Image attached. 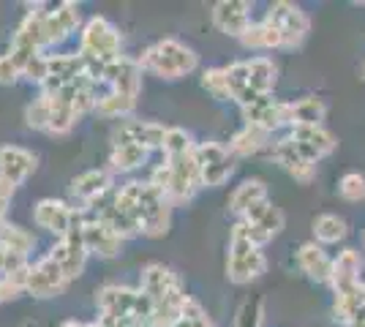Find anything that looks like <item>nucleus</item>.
I'll return each instance as SVG.
<instances>
[{
    "label": "nucleus",
    "mask_w": 365,
    "mask_h": 327,
    "mask_svg": "<svg viewBox=\"0 0 365 327\" xmlns=\"http://www.w3.org/2000/svg\"><path fill=\"white\" fill-rule=\"evenodd\" d=\"M139 66H142V71H153L161 79H178L191 74L199 66V58L194 49L185 47L178 38H161L142 52Z\"/></svg>",
    "instance_id": "1"
},
{
    "label": "nucleus",
    "mask_w": 365,
    "mask_h": 327,
    "mask_svg": "<svg viewBox=\"0 0 365 327\" xmlns=\"http://www.w3.org/2000/svg\"><path fill=\"white\" fill-rule=\"evenodd\" d=\"M96 303L101 316H109V319H137V322L153 319V300L142 289L107 284L96 292Z\"/></svg>",
    "instance_id": "2"
},
{
    "label": "nucleus",
    "mask_w": 365,
    "mask_h": 327,
    "mask_svg": "<svg viewBox=\"0 0 365 327\" xmlns=\"http://www.w3.org/2000/svg\"><path fill=\"white\" fill-rule=\"evenodd\" d=\"M123 38L118 28L104 19V16H91L82 28L79 36V55L85 61H98V63H112L123 58Z\"/></svg>",
    "instance_id": "3"
},
{
    "label": "nucleus",
    "mask_w": 365,
    "mask_h": 327,
    "mask_svg": "<svg viewBox=\"0 0 365 327\" xmlns=\"http://www.w3.org/2000/svg\"><path fill=\"white\" fill-rule=\"evenodd\" d=\"M139 289L153 300V308H178L180 311L185 292H182L180 276L167 265L153 262L142 270V281Z\"/></svg>",
    "instance_id": "4"
},
{
    "label": "nucleus",
    "mask_w": 365,
    "mask_h": 327,
    "mask_svg": "<svg viewBox=\"0 0 365 327\" xmlns=\"http://www.w3.org/2000/svg\"><path fill=\"white\" fill-rule=\"evenodd\" d=\"M139 221H142V234H148V237L167 234L169 224H172V199H169L164 191L150 186V183H142Z\"/></svg>",
    "instance_id": "5"
},
{
    "label": "nucleus",
    "mask_w": 365,
    "mask_h": 327,
    "mask_svg": "<svg viewBox=\"0 0 365 327\" xmlns=\"http://www.w3.org/2000/svg\"><path fill=\"white\" fill-rule=\"evenodd\" d=\"M33 221L46 232L58 234V240H61L74 229L76 224L85 221V210L82 207L76 210V207L61 202V199H41L33 207Z\"/></svg>",
    "instance_id": "6"
},
{
    "label": "nucleus",
    "mask_w": 365,
    "mask_h": 327,
    "mask_svg": "<svg viewBox=\"0 0 365 327\" xmlns=\"http://www.w3.org/2000/svg\"><path fill=\"white\" fill-rule=\"evenodd\" d=\"M194 158L199 164V175H202V186L207 188H218L224 186L232 172H235V164L229 158L227 147L218 145V142H202L194 147Z\"/></svg>",
    "instance_id": "7"
},
{
    "label": "nucleus",
    "mask_w": 365,
    "mask_h": 327,
    "mask_svg": "<svg viewBox=\"0 0 365 327\" xmlns=\"http://www.w3.org/2000/svg\"><path fill=\"white\" fill-rule=\"evenodd\" d=\"M85 224V221H82ZM82 224H76L71 232L61 237L52 251L46 254L49 259H55V265L63 270V276L68 281H74L82 276L85 262H88V246H85V237H82Z\"/></svg>",
    "instance_id": "8"
},
{
    "label": "nucleus",
    "mask_w": 365,
    "mask_h": 327,
    "mask_svg": "<svg viewBox=\"0 0 365 327\" xmlns=\"http://www.w3.org/2000/svg\"><path fill=\"white\" fill-rule=\"evenodd\" d=\"M264 19L273 22L275 28L281 31V38H284V47L287 49L300 47L305 41V36H308V28H311L305 11L297 9L294 3H273Z\"/></svg>",
    "instance_id": "9"
},
{
    "label": "nucleus",
    "mask_w": 365,
    "mask_h": 327,
    "mask_svg": "<svg viewBox=\"0 0 365 327\" xmlns=\"http://www.w3.org/2000/svg\"><path fill=\"white\" fill-rule=\"evenodd\" d=\"M169 170H172V183H169V199L172 204H182L194 199L197 188L202 186V175H199V164L194 158V150L188 156L167 158Z\"/></svg>",
    "instance_id": "10"
},
{
    "label": "nucleus",
    "mask_w": 365,
    "mask_h": 327,
    "mask_svg": "<svg viewBox=\"0 0 365 327\" xmlns=\"http://www.w3.org/2000/svg\"><path fill=\"white\" fill-rule=\"evenodd\" d=\"M68 286V279L63 276V270L55 265V259H38L33 267H28V279H25V292L33 297H58Z\"/></svg>",
    "instance_id": "11"
},
{
    "label": "nucleus",
    "mask_w": 365,
    "mask_h": 327,
    "mask_svg": "<svg viewBox=\"0 0 365 327\" xmlns=\"http://www.w3.org/2000/svg\"><path fill=\"white\" fill-rule=\"evenodd\" d=\"M164 137H167V128L161 123H150V120H120V125L112 134V142L115 145H139L145 150H153V147H164Z\"/></svg>",
    "instance_id": "12"
},
{
    "label": "nucleus",
    "mask_w": 365,
    "mask_h": 327,
    "mask_svg": "<svg viewBox=\"0 0 365 327\" xmlns=\"http://www.w3.org/2000/svg\"><path fill=\"white\" fill-rule=\"evenodd\" d=\"M68 191H71V197H74L76 202L85 204L82 210H91L93 204L101 202L109 191H112V175L107 170L82 172V175H76L74 180H71Z\"/></svg>",
    "instance_id": "13"
},
{
    "label": "nucleus",
    "mask_w": 365,
    "mask_h": 327,
    "mask_svg": "<svg viewBox=\"0 0 365 327\" xmlns=\"http://www.w3.org/2000/svg\"><path fill=\"white\" fill-rule=\"evenodd\" d=\"M82 237H85V246H88V254H96L101 259H112L120 254V237L109 229L104 221L88 213L85 210V224H82Z\"/></svg>",
    "instance_id": "14"
},
{
    "label": "nucleus",
    "mask_w": 365,
    "mask_h": 327,
    "mask_svg": "<svg viewBox=\"0 0 365 327\" xmlns=\"http://www.w3.org/2000/svg\"><path fill=\"white\" fill-rule=\"evenodd\" d=\"M79 22H82V14L74 3H61L52 11H44V47L61 44L63 38H68L79 28Z\"/></svg>",
    "instance_id": "15"
},
{
    "label": "nucleus",
    "mask_w": 365,
    "mask_h": 327,
    "mask_svg": "<svg viewBox=\"0 0 365 327\" xmlns=\"http://www.w3.org/2000/svg\"><path fill=\"white\" fill-rule=\"evenodd\" d=\"M213 25L221 33L240 38L251 28V3H245V0H221V3H215Z\"/></svg>",
    "instance_id": "16"
},
{
    "label": "nucleus",
    "mask_w": 365,
    "mask_h": 327,
    "mask_svg": "<svg viewBox=\"0 0 365 327\" xmlns=\"http://www.w3.org/2000/svg\"><path fill=\"white\" fill-rule=\"evenodd\" d=\"M104 82L112 85V90L120 95H128V98H137L139 88H142V66L134 58H118V61L107 63V74H104Z\"/></svg>",
    "instance_id": "17"
},
{
    "label": "nucleus",
    "mask_w": 365,
    "mask_h": 327,
    "mask_svg": "<svg viewBox=\"0 0 365 327\" xmlns=\"http://www.w3.org/2000/svg\"><path fill=\"white\" fill-rule=\"evenodd\" d=\"M38 167V158L31 150L19 147V145H3L0 147V175L9 177L14 186H22Z\"/></svg>",
    "instance_id": "18"
},
{
    "label": "nucleus",
    "mask_w": 365,
    "mask_h": 327,
    "mask_svg": "<svg viewBox=\"0 0 365 327\" xmlns=\"http://www.w3.org/2000/svg\"><path fill=\"white\" fill-rule=\"evenodd\" d=\"M240 109H243L245 125H259L264 131H275L278 125H287V104L275 101L273 95H262L254 104Z\"/></svg>",
    "instance_id": "19"
},
{
    "label": "nucleus",
    "mask_w": 365,
    "mask_h": 327,
    "mask_svg": "<svg viewBox=\"0 0 365 327\" xmlns=\"http://www.w3.org/2000/svg\"><path fill=\"white\" fill-rule=\"evenodd\" d=\"M360 270H363V256L357 249H344L338 256L333 259V276H330V284H333L335 295L338 292H346L351 286L360 284Z\"/></svg>",
    "instance_id": "20"
},
{
    "label": "nucleus",
    "mask_w": 365,
    "mask_h": 327,
    "mask_svg": "<svg viewBox=\"0 0 365 327\" xmlns=\"http://www.w3.org/2000/svg\"><path fill=\"white\" fill-rule=\"evenodd\" d=\"M297 265L311 281H319V284H327L330 276H333V259L324 254L322 246L317 243H303L300 251H297Z\"/></svg>",
    "instance_id": "21"
},
{
    "label": "nucleus",
    "mask_w": 365,
    "mask_h": 327,
    "mask_svg": "<svg viewBox=\"0 0 365 327\" xmlns=\"http://www.w3.org/2000/svg\"><path fill=\"white\" fill-rule=\"evenodd\" d=\"M273 156L275 161L284 167V170L289 172L292 177L297 180V183H311L314 180V175H317V164H308L305 158L297 156V150H294V145H292V140L287 137V140L275 142L273 147Z\"/></svg>",
    "instance_id": "22"
},
{
    "label": "nucleus",
    "mask_w": 365,
    "mask_h": 327,
    "mask_svg": "<svg viewBox=\"0 0 365 327\" xmlns=\"http://www.w3.org/2000/svg\"><path fill=\"white\" fill-rule=\"evenodd\" d=\"M267 270V259L262 251H251L245 256H229L227 259V279L232 284H248V281L259 279Z\"/></svg>",
    "instance_id": "23"
},
{
    "label": "nucleus",
    "mask_w": 365,
    "mask_h": 327,
    "mask_svg": "<svg viewBox=\"0 0 365 327\" xmlns=\"http://www.w3.org/2000/svg\"><path fill=\"white\" fill-rule=\"evenodd\" d=\"M324 115H327L324 101L314 98V95L300 98L294 104H287V125H292V128L294 125H322Z\"/></svg>",
    "instance_id": "24"
},
{
    "label": "nucleus",
    "mask_w": 365,
    "mask_h": 327,
    "mask_svg": "<svg viewBox=\"0 0 365 327\" xmlns=\"http://www.w3.org/2000/svg\"><path fill=\"white\" fill-rule=\"evenodd\" d=\"M240 44L245 49H275V47H284V38H281V31L275 28L273 22L262 19V22L251 25L240 36Z\"/></svg>",
    "instance_id": "25"
},
{
    "label": "nucleus",
    "mask_w": 365,
    "mask_h": 327,
    "mask_svg": "<svg viewBox=\"0 0 365 327\" xmlns=\"http://www.w3.org/2000/svg\"><path fill=\"white\" fill-rule=\"evenodd\" d=\"M264 199H267V186L254 177V180H245V183H240V186L235 188V194L229 197V210L245 216L254 204L264 202Z\"/></svg>",
    "instance_id": "26"
},
{
    "label": "nucleus",
    "mask_w": 365,
    "mask_h": 327,
    "mask_svg": "<svg viewBox=\"0 0 365 327\" xmlns=\"http://www.w3.org/2000/svg\"><path fill=\"white\" fill-rule=\"evenodd\" d=\"M289 137L297 142L311 145L314 150H319L322 156H327V153H333L335 150V137L327 131V128H322V125H294Z\"/></svg>",
    "instance_id": "27"
},
{
    "label": "nucleus",
    "mask_w": 365,
    "mask_h": 327,
    "mask_svg": "<svg viewBox=\"0 0 365 327\" xmlns=\"http://www.w3.org/2000/svg\"><path fill=\"white\" fill-rule=\"evenodd\" d=\"M148 153L145 147L139 145H112V153H109V164L115 172H131L139 170L145 161H148Z\"/></svg>",
    "instance_id": "28"
},
{
    "label": "nucleus",
    "mask_w": 365,
    "mask_h": 327,
    "mask_svg": "<svg viewBox=\"0 0 365 327\" xmlns=\"http://www.w3.org/2000/svg\"><path fill=\"white\" fill-rule=\"evenodd\" d=\"M248 74H251V90H257L262 95H270L275 85V74H278V68H275V63L270 58L248 61Z\"/></svg>",
    "instance_id": "29"
},
{
    "label": "nucleus",
    "mask_w": 365,
    "mask_h": 327,
    "mask_svg": "<svg viewBox=\"0 0 365 327\" xmlns=\"http://www.w3.org/2000/svg\"><path fill=\"white\" fill-rule=\"evenodd\" d=\"M267 137H270V131H264L259 125H245L232 137V150L237 156H251V153H257L267 145Z\"/></svg>",
    "instance_id": "30"
},
{
    "label": "nucleus",
    "mask_w": 365,
    "mask_h": 327,
    "mask_svg": "<svg viewBox=\"0 0 365 327\" xmlns=\"http://www.w3.org/2000/svg\"><path fill=\"white\" fill-rule=\"evenodd\" d=\"M314 234L319 243H338L349 234V227L344 218L333 216V213H324V216L314 218Z\"/></svg>",
    "instance_id": "31"
},
{
    "label": "nucleus",
    "mask_w": 365,
    "mask_h": 327,
    "mask_svg": "<svg viewBox=\"0 0 365 327\" xmlns=\"http://www.w3.org/2000/svg\"><path fill=\"white\" fill-rule=\"evenodd\" d=\"M137 107V98H128V95H120V93H107L98 98V104H96V112L101 115V118H125V115H131Z\"/></svg>",
    "instance_id": "32"
},
{
    "label": "nucleus",
    "mask_w": 365,
    "mask_h": 327,
    "mask_svg": "<svg viewBox=\"0 0 365 327\" xmlns=\"http://www.w3.org/2000/svg\"><path fill=\"white\" fill-rule=\"evenodd\" d=\"M0 246L28 256V251L36 246V240H33V234L28 232V229H22V227H16V224H9V221H6V227L0 229Z\"/></svg>",
    "instance_id": "33"
},
{
    "label": "nucleus",
    "mask_w": 365,
    "mask_h": 327,
    "mask_svg": "<svg viewBox=\"0 0 365 327\" xmlns=\"http://www.w3.org/2000/svg\"><path fill=\"white\" fill-rule=\"evenodd\" d=\"M360 308H363V284H357V286H351L346 292L335 295V316L344 319L346 325L354 319V313L360 311Z\"/></svg>",
    "instance_id": "34"
},
{
    "label": "nucleus",
    "mask_w": 365,
    "mask_h": 327,
    "mask_svg": "<svg viewBox=\"0 0 365 327\" xmlns=\"http://www.w3.org/2000/svg\"><path fill=\"white\" fill-rule=\"evenodd\" d=\"M197 145L191 142V134L185 131V128H167V137H164V153L167 158H180V156H188L191 150H194Z\"/></svg>",
    "instance_id": "35"
},
{
    "label": "nucleus",
    "mask_w": 365,
    "mask_h": 327,
    "mask_svg": "<svg viewBox=\"0 0 365 327\" xmlns=\"http://www.w3.org/2000/svg\"><path fill=\"white\" fill-rule=\"evenodd\" d=\"M25 120L31 128L36 131H49V120H52V104H49V98L46 95H38V98H33L31 104L25 107Z\"/></svg>",
    "instance_id": "36"
},
{
    "label": "nucleus",
    "mask_w": 365,
    "mask_h": 327,
    "mask_svg": "<svg viewBox=\"0 0 365 327\" xmlns=\"http://www.w3.org/2000/svg\"><path fill=\"white\" fill-rule=\"evenodd\" d=\"M202 88L213 95V98H218V101H229V98H232L227 71H224V68H207V71L202 74Z\"/></svg>",
    "instance_id": "37"
},
{
    "label": "nucleus",
    "mask_w": 365,
    "mask_h": 327,
    "mask_svg": "<svg viewBox=\"0 0 365 327\" xmlns=\"http://www.w3.org/2000/svg\"><path fill=\"white\" fill-rule=\"evenodd\" d=\"M338 194L346 199V202H363L365 199V177L360 172H349L341 177L338 183Z\"/></svg>",
    "instance_id": "38"
},
{
    "label": "nucleus",
    "mask_w": 365,
    "mask_h": 327,
    "mask_svg": "<svg viewBox=\"0 0 365 327\" xmlns=\"http://www.w3.org/2000/svg\"><path fill=\"white\" fill-rule=\"evenodd\" d=\"M284 224H287V218H284V213L275 207V204H270L267 210H264V216L259 218L257 224H251V227H259V229H264V232L270 234V237H275V234L284 229Z\"/></svg>",
    "instance_id": "39"
},
{
    "label": "nucleus",
    "mask_w": 365,
    "mask_h": 327,
    "mask_svg": "<svg viewBox=\"0 0 365 327\" xmlns=\"http://www.w3.org/2000/svg\"><path fill=\"white\" fill-rule=\"evenodd\" d=\"M237 327H262V303L259 300H245L237 313Z\"/></svg>",
    "instance_id": "40"
},
{
    "label": "nucleus",
    "mask_w": 365,
    "mask_h": 327,
    "mask_svg": "<svg viewBox=\"0 0 365 327\" xmlns=\"http://www.w3.org/2000/svg\"><path fill=\"white\" fill-rule=\"evenodd\" d=\"M46 74H49V68H46V55H36V58L25 66V71H22V77L36 82V85H44Z\"/></svg>",
    "instance_id": "41"
},
{
    "label": "nucleus",
    "mask_w": 365,
    "mask_h": 327,
    "mask_svg": "<svg viewBox=\"0 0 365 327\" xmlns=\"http://www.w3.org/2000/svg\"><path fill=\"white\" fill-rule=\"evenodd\" d=\"M19 77H22V71H19V66L9 58V52L0 55V85H11V82H16Z\"/></svg>",
    "instance_id": "42"
},
{
    "label": "nucleus",
    "mask_w": 365,
    "mask_h": 327,
    "mask_svg": "<svg viewBox=\"0 0 365 327\" xmlns=\"http://www.w3.org/2000/svg\"><path fill=\"white\" fill-rule=\"evenodd\" d=\"M25 292L19 284H14V281L9 279H0V303H9V300H14V297H19Z\"/></svg>",
    "instance_id": "43"
},
{
    "label": "nucleus",
    "mask_w": 365,
    "mask_h": 327,
    "mask_svg": "<svg viewBox=\"0 0 365 327\" xmlns=\"http://www.w3.org/2000/svg\"><path fill=\"white\" fill-rule=\"evenodd\" d=\"M270 204H273L270 199H264V202H257V204H254V207H251V210H248V213L243 216V221H245V224H257L259 218L264 216V210H267Z\"/></svg>",
    "instance_id": "44"
},
{
    "label": "nucleus",
    "mask_w": 365,
    "mask_h": 327,
    "mask_svg": "<svg viewBox=\"0 0 365 327\" xmlns=\"http://www.w3.org/2000/svg\"><path fill=\"white\" fill-rule=\"evenodd\" d=\"M172 327H213L210 322V316L205 313V316H197V319H185V316H178V322Z\"/></svg>",
    "instance_id": "45"
},
{
    "label": "nucleus",
    "mask_w": 365,
    "mask_h": 327,
    "mask_svg": "<svg viewBox=\"0 0 365 327\" xmlns=\"http://www.w3.org/2000/svg\"><path fill=\"white\" fill-rule=\"evenodd\" d=\"M14 191H16L14 183H11L9 177H3V175H0V199H3V202H9V199L14 197Z\"/></svg>",
    "instance_id": "46"
},
{
    "label": "nucleus",
    "mask_w": 365,
    "mask_h": 327,
    "mask_svg": "<svg viewBox=\"0 0 365 327\" xmlns=\"http://www.w3.org/2000/svg\"><path fill=\"white\" fill-rule=\"evenodd\" d=\"M61 327H85V325H82V322H63Z\"/></svg>",
    "instance_id": "47"
},
{
    "label": "nucleus",
    "mask_w": 365,
    "mask_h": 327,
    "mask_svg": "<svg viewBox=\"0 0 365 327\" xmlns=\"http://www.w3.org/2000/svg\"><path fill=\"white\" fill-rule=\"evenodd\" d=\"M6 204H9V202H3V199H0V218L6 216Z\"/></svg>",
    "instance_id": "48"
},
{
    "label": "nucleus",
    "mask_w": 365,
    "mask_h": 327,
    "mask_svg": "<svg viewBox=\"0 0 365 327\" xmlns=\"http://www.w3.org/2000/svg\"><path fill=\"white\" fill-rule=\"evenodd\" d=\"M363 308H365V284H363Z\"/></svg>",
    "instance_id": "49"
},
{
    "label": "nucleus",
    "mask_w": 365,
    "mask_h": 327,
    "mask_svg": "<svg viewBox=\"0 0 365 327\" xmlns=\"http://www.w3.org/2000/svg\"><path fill=\"white\" fill-rule=\"evenodd\" d=\"M363 77H365V66H363Z\"/></svg>",
    "instance_id": "50"
}]
</instances>
